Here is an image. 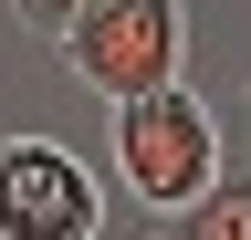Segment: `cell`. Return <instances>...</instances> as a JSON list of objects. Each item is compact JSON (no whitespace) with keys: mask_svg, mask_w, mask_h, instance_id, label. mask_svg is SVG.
<instances>
[{"mask_svg":"<svg viewBox=\"0 0 251 240\" xmlns=\"http://www.w3.org/2000/svg\"><path fill=\"white\" fill-rule=\"evenodd\" d=\"M220 167H230V157H220V126H209V105L188 94V84L115 105V177H126V198H136L147 219L199 209L220 188Z\"/></svg>","mask_w":251,"mask_h":240,"instance_id":"6da1fadb","label":"cell"},{"mask_svg":"<svg viewBox=\"0 0 251 240\" xmlns=\"http://www.w3.org/2000/svg\"><path fill=\"white\" fill-rule=\"evenodd\" d=\"M63 73L105 105H136V94H168L178 63H188V11L178 0H84V21L52 42Z\"/></svg>","mask_w":251,"mask_h":240,"instance_id":"7a4b0ae2","label":"cell"},{"mask_svg":"<svg viewBox=\"0 0 251 240\" xmlns=\"http://www.w3.org/2000/svg\"><path fill=\"white\" fill-rule=\"evenodd\" d=\"M105 188L63 136H0V240H94Z\"/></svg>","mask_w":251,"mask_h":240,"instance_id":"3957f363","label":"cell"},{"mask_svg":"<svg viewBox=\"0 0 251 240\" xmlns=\"http://www.w3.org/2000/svg\"><path fill=\"white\" fill-rule=\"evenodd\" d=\"M168 240H251V177H220L199 209H178Z\"/></svg>","mask_w":251,"mask_h":240,"instance_id":"277c9868","label":"cell"},{"mask_svg":"<svg viewBox=\"0 0 251 240\" xmlns=\"http://www.w3.org/2000/svg\"><path fill=\"white\" fill-rule=\"evenodd\" d=\"M11 11H21V32H31V42H63V32L84 21V0H11Z\"/></svg>","mask_w":251,"mask_h":240,"instance_id":"5b68a950","label":"cell"}]
</instances>
